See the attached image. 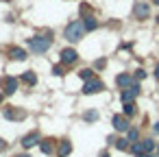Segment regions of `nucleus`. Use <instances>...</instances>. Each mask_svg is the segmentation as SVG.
I'll use <instances>...</instances> for the list:
<instances>
[{"label": "nucleus", "instance_id": "obj_1", "mask_svg": "<svg viewBox=\"0 0 159 157\" xmlns=\"http://www.w3.org/2000/svg\"><path fill=\"white\" fill-rule=\"evenodd\" d=\"M52 46V33H42V35H33L29 39V48L35 53V55H42L46 53L48 48Z\"/></svg>", "mask_w": 159, "mask_h": 157}, {"label": "nucleus", "instance_id": "obj_2", "mask_svg": "<svg viewBox=\"0 0 159 157\" xmlns=\"http://www.w3.org/2000/svg\"><path fill=\"white\" fill-rule=\"evenodd\" d=\"M83 33H85V24H83L81 20L70 22V24L66 26V31H63V35H66L68 42H79V39L83 37Z\"/></svg>", "mask_w": 159, "mask_h": 157}, {"label": "nucleus", "instance_id": "obj_3", "mask_svg": "<svg viewBox=\"0 0 159 157\" xmlns=\"http://www.w3.org/2000/svg\"><path fill=\"white\" fill-rule=\"evenodd\" d=\"M102 90H105V83L98 81V79H89L83 85V94H96V92H102Z\"/></svg>", "mask_w": 159, "mask_h": 157}, {"label": "nucleus", "instance_id": "obj_4", "mask_svg": "<svg viewBox=\"0 0 159 157\" xmlns=\"http://www.w3.org/2000/svg\"><path fill=\"white\" fill-rule=\"evenodd\" d=\"M137 94H139V85H137V81H135L133 85H129V87H124V90H122L120 98H122V103H131Z\"/></svg>", "mask_w": 159, "mask_h": 157}, {"label": "nucleus", "instance_id": "obj_5", "mask_svg": "<svg viewBox=\"0 0 159 157\" xmlns=\"http://www.w3.org/2000/svg\"><path fill=\"white\" fill-rule=\"evenodd\" d=\"M18 85H20V83H18L16 76H5V79H2V90H5V94H9V96L16 94Z\"/></svg>", "mask_w": 159, "mask_h": 157}, {"label": "nucleus", "instance_id": "obj_6", "mask_svg": "<svg viewBox=\"0 0 159 157\" xmlns=\"http://www.w3.org/2000/svg\"><path fill=\"white\" fill-rule=\"evenodd\" d=\"M76 59H79V55H76L74 48H63L61 50V63H74Z\"/></svg>", "mask_w": 159, "mask_h": 157}, {"label": "nucleus", "instance_id": "obj_7", "mask_svg": "<svg viewBox=\"0 0 159 157\" xmlns=\"http://www.w3.org/2000/svg\"><path fill=\"white\" fill-rule=\"evenodd\" d=\"M111 124H113L116 131H129V120H126L124 116H113Z\"/></svg>", "mask_w": 159, "mask_h": 157}, {"label": "nucleus", "instance_id": "obj_8", "mask_svg": "<svg viewBox=\"0 0 159 157\" xmlns=\"http://www.w3.org/2000/svg\"><path fill=\"white\" fill-rule=\"evenodd\" d=\"M39 142H42V140H39V133H35V131L22 137V146H24V148H31V146H35V144H39Z\"/></svg>", "mask_w": 159, "mask_h": 157}, {"label": "nucleus", "instance_id": "obj_9", "mask_svg": "<svg viewBox=\"0 0 159 157\" xmlns=\"http://www.w3.org/2000/svg\"><path fill=\"white\" fill-rule=\"evenodd\" d=\"M148 13H150V9H148L146 2H137V5H135V18H137V20L148 18Z\"/></svg>", "mask_w": 159, "mask_h": 157}, {"label": "nucleus", "instance_id": "obj_10", "mask_svg": "<svg viewBox=\"0 0 159 157\" xmlns=\"http://www.w3.org/2000/svg\"><path fill=\"white\" fill-rule=\"evenodd\" d=\"M5 118L7 120H24L26 113L24 111H18V109H5Z\"/></svg>", "mask_w": 159, "mask_h": 157}, {"label": "nucleus", "instance_id": "obj_11", "mask_svg": "<svg viewBox=\"0 0 159 157\" xmlns=\"http://www.w3.org/2000/svg\"><path fill=\"white\" fill-rule=\"evenodd\" d=\"M39 148H42L44 155H52V150H55V140H42V142H39Z\"/></svg>", "mask_w": 159, "mask_h": 157}, {"label": "nucleus", "instance_id": "obj_12", "mask_svg": "<svg viewBox=\"0 0 159 157\" xmlns=\"http://www.w3.org/2000/svg\"><path fill=\"white\" fill-rule=\"evenodd\" d=\"M116 83H118V87H129V85H133L135 81H133L129 74H118V76H116Z\"/></svg>", "mask_w": 159, "mask_h": 157}, {"label": "nucleus", "instance_id": "obj_13", "mask_svg": "<svg viewBox=\"0 0 159 157\" xmlns=\"http://www.w3.org/2000/svg\"><path fill=\"white\" fill-rule=\"evenodd\" d=\"M9 57L16 59V61H24V59H26V50H22V48H11V50H9Z\"/></svg>", "mask_w": 159, "mask_h": 157}, {"label": "nucleus", "instance_id": "obj_14", "mask_svg": "<svg viewBox=\"0 0 159 157\" xmlns=\"http://www.w3.org/2000/svg\"><path fill=\"white\" fill-rule=\"evenodd\" d=\"M70 153H72V144H70L68 140L59 142V157H68Z\"/></svg>", "mask_w": 159, "mask_h": 157}, {"label": "nucleus", "instance_id": "obj_15", "mask_svg": "<svg viewBox=\"0 0 159 157\" xmlns=\"http://www.w3.org/2000/svg\"><path fill=\"white\" fill-rule=\"evenodd\" d=\"M22 81H24L26 85H35V83H37V74H35V72H24V74H22Z\"/></svg>", "mask_w": 159, "mask_h": 157}, {"label": "nucleus", "instance_id": "obj_16", "mask_svg": "<svg viewBox=\"0 0 159 157\" xmlns=\"http://www.w3.org/2000/svg\"><path fill=\"white\" fill-rule=\"evenodd\" d=\"M113 146H116L118 150H126V148H131L129 137H120V140H116V142H113Z\"/></svg>", "mask_w": 159, "mask_h": 157}, {"label": "nucleus", "instance_id": "obj_17", "mask_svg": "<svg viewBox=\"0 0 159 157\" xmlns=\"http://www.w3.org/2000/svg\"><path fill=\"white\" fill-rule=\"evenodd\" d=\"M83 24H85V31H94V29L98 26V22H96V18H92V16H87V18L83 20Z\"/></svg>", "mask_w": 159, "mask_h": 157}, {"label": "nucleus", "instance_id": "obj_18", "mask_svg": "<svg viewBox=\"0 0 159 157\" xmlns=\"http://www.w3.org/2000/svg\"><path fill=\"white\" fill-rule=\"evenodd\" d=\"M142 148H144V153H152L155 150V140H150V137L142 140Z\"/></svg>", "mask_w": 159, "mask_h": 157}, {"label": "nucleus", "instance_id": "obj_19", "mask_svg": "<svg viewBox=\"0 0 159 157\" xmlns=\"http://www.w3.org/2000/svg\"><path fill=\"white\" fill-rule=\"evenodd\" d=\"M79 76H81L83 81H89V79H94V70H89V68H83V70H79Z\"/></svg>", "mask_w": 159, "mask_h": 157}, {"label": "nucleus", "instance_id": "obj_20", "mask_svg": "<svg viewBox=\"0 0 159 157\" xmlns=\"http://www.w3.org/2000/svg\"><path fill=\"white\" fill-rule=\"evenodd\" d=\"M126 137H129V142H135V140L139 137V133H137V129H129V131H126Z\"/></svg>", "mask_w": 159, "mask_h": 157}, {"label": "nucleus", "instance_id": "obj_21", "mask_svg": "<svg viewBox=\"0 0 159 157\" xmlns=\"http://www.w3.org/2000/svg\"><path fill=\"white\" fill-rule=\"evenodd\" d=\"M131 150H133V155H139V153H144V148H142V142H133V144H131Z\"/></svg>", "mask_w": 159, "mask_h": 157}, {"label": "nucleus", "instance_id": "obj_22", "mask_svg": "<svg viewBox=\"0 0 159 157\" xmlns=\"http://www.w3.org/2000/svg\"><path fill=\"white\" fill-rule=\"evenodd\" d=\"M124 113H126V116H133V113H135V105H133V103H124Z\"/></svg>", "mask_w": 159, "mask_h": 157}, {"label": "nucleus", "instance_id": "obj_23", "mask_svg": "<svg viewBox=\"0 0 159 157\" xmlns=\"http://www.w3.org/2000/svg\"><path fill=\"white\" fill-rule=\"evenodd\" d=\"M96 118H98V111H94V109H89V111L85 113V120H87V122H94Z\"/></svg>", "mask_w": 159, "mask_h": 157}, {"label": "nucleus", "instance_id": "obj_24", "mask_svg": "<svg viewBox=\"0 0 159 157\" xmlns=\"http://www.w3.org/2000/svg\"><path fill=\"white\" fill-rule=\"evenodd\" d=\"M52 74H55V76H63V74H66L63 66H55V68H52Z\"/></svg>", "mask_w": 159, "mask_h": 157}, {"label": "nucleus", "instance_id": "obj_25", "mask_svg": "<svg viewBox=\"0 0 159 157\" xmlns=\"http://www.w3.org/2000/svg\"><path fill=\"white\" fill-rule=\"evenodd\" d=\"M142 79H146V72L144 70H135V81H142Z\"/></svg>", "mask_w": 159, "mask_h": 157}, {"label": "nucleus", "instance_id": "obj_26", "mask_svg": "<svg viewBox=\"0 0 159 157\" xmlns=\"http://www.w3.org/2000/svg\"><path fill=\"white\" fill-rule=\"evenodd\" d=\"M94 66H96V68H105V66H107V61H105V59H98Z\"/></svg>", "mask_w": 159, "mask_h": 157}, {"label": "nucleus", "instance_id": "obj_27", "mask_svg": "<svg viewBox=\"0 0 159 157\" xmlns=\"http://www.w3.org/2000/svg\"><path fill=\"white\" fill-rule=\"evenodd\" d=\"M152 131H155V133H157V135H159V120H157V122H155V124H152Z\"/></svg>", "mask_w": 159, "mask_h": 157}, {"label": "nucleus", "instance_id": "obj_28", "mask_svg": "<svg viewBox=\"0 0 159 157\" xmlns=\"http://www.w3.org/2000/svg\"><path fill=\"white\" fill-rule=\"evenodd\" d=\"M5 148H7V142H5V140H0V153H2Z\"/></svg>", "mask_w": 159, "mask_h": 157}, {"label": "nucleus", "instance_id": "obj_29", "mask_svg": "<svg viewBox=\"0 0 159 157\" xmlns=\"http://www.w3.org/2000/svg\"><path fill=\"white\" fill-rule=\"evenodd\" d=\"M155 76H157V79H159V63H157V66H155Z\"/></svg>", "mask_w": 159, "mask_h": 157}, {"label": "nucleus", "instance_id": "obj_30", "mask_svg": "<svg viewBox=\"0 0 159 157\" xmlns=\"http://www.w3.org/2000/svg\"><path fill=\"white\" fill-rule=\"evenodd\" d=\"M152 2H155V5H157V7H159V0H152Z\"/></svg>", "mask_w": 159, "mask_h": 157}, {"label": "nucleus", "instance_id": "obj_31", "mask_svg": "<svg viewBox=\"0 0 159 157\" xmlns=\"http://www.w3.org/2000/svg\"><path fill=\"white\" fill-rule=\"evenodd\" d=\"M16 157H29V155H16Z\"/></svg>", "mask_w": 159, "mask_h": 157}, {"label": "nucleus", "instance_id": "obj_32", "mask_svg": "<svg viewBox=\"0 0 159 157\" xmlns=\"http://www.w3.org/2000/svg\"><path fill=\"white\" fill-rule=\"evenodd\" d=\"M0 103H2V94H0Z\"/></svg>", "mask_w": 159, "mask_h": 157}, {"label": "nucleus", "instance_id": "obj_33", "mask_svg": "<svg viewBox=\"0 0 159 157\" xmlns=\"http://www.w3.org/2000/svg\"><path fill=\"white\" fill-rule=\"evenodd\" d=\"M157 155H159V146H157Z\"/></svg>", "mask_w": 159, "mask_h": 157}, {"label": "nucleus", "instance_id": "obj_34", "mask_svg": "<svg viewBox=\"0 0 159 157\" xmlns=\"http://www.w3.org/2000/svg\"><path fill=\"white\" fill-rule=\"evenodd\" d=\"M157 22H159V18H157Z\"/></svg>", "mask_w": 159, "mask_h": 157}]
</instances>
